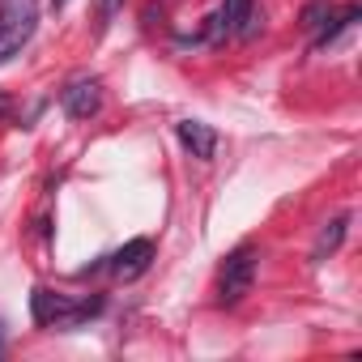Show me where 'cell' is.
<instances>
[{
	"label": "cell",
	"mask_w": 362,
	"mask_h": 362,
	"mask_svg": "<svg viewBox=\"0 0 362 362\" xmlns=\"http://www.w3.org/2000/svg\"><path fill=\"white\" fill-rule=\"evenodd\" d=\"M328 13H332L328 0H311V5L303 9V26H307V30H320V26L328 22Z\"/></svg>",
	"instance_id": "9c48e42d"
},
{
	"label": "cell",
	"mask_w": 362,
	"mask_h": 362,
	"mask_svg": "<svg viewBox=\"0 0 362 362\" xmlns=\"http://www.w3.org/2000/svg\"><path fill=\"white\" fill-rule=\"evenodd\" d=\"M149 260H153V243H149V239H132V243H124V247L111 256V273H115L119 281H132V277H141V273L149 269Z\"/></svg>",
	"instance_id": "277c9868"
},
{
	"label": "cell",
	"mask_w": 362,
	"mask_h": 362,
	"mask_svg": "<svg viewBox=\"0 0 362 362\" xmlns=\"http://www.w3.org/2000/svg\"><path fill=\"white\" fill-rule=\"evenodd\" d=\"M179 141H184V149L192 158H214L218 153V132L209 124H201V119H184V124H179Z\"/></svg>",
	"instance_id": "5b68a950"
},
{
	"label": "cell",
	"mask_w": 362,
	"mask_h": 362,
	"mask_svg": "<svg viewBox=\"0 0 362 362\" xmlns=\"http://www.w3.org/2000/svg\"><path fill=\"white\" fill-rule=\"evenodd\" d=\"M345 230H349V214H341V218H332L324 230H320V239H315V252H311V260H328L337 247H341V239H345Z\"/></svg>",
	"instance_id": "52a82bcc"
},
{
	"label": "cell",
	"mask_w": 362,
	"mask_h": 362,
	"mask_svg": "<svg viewBox=\"0 0 362 362\" xmlns=\"http://www.w3.org/2000/svg\"><path fill=\"white\" fill-rule=\"evenodd\" d=\"M52 5H56V9H64V0H52Z\"/></svg>",
	"instance_id": "8fae6325"
},
{
	"label": "cell",
	"mask_w": 362,
	"mask_h": 362,
	"mask_svg": "<svg viewBox=\"0 0 362 362\" xmlns=\"http://www.w3.org/2000/svg\"><path fill=\"white\" fill-rule=\"evenodd\" d=\"M256 247H235L230 256H226V264H222V281H218V298H222V307H235L247 290H252V281H256Z\"/></svg>",
	"instance_id": "7a4b0ae2"
},
{
	"label": "cell",
	"mask_w": 362,
	"mask_h": 362,
	"mask_svg": "<svg viewBox=\"0 0 362 362\" xmlns=\"http://www.w3.org/2000/svg\"><path fill=\"white\" fill-rule=\"evenodd\" d=\"M247 13H252V0H222V9H218V18H222L226 35H230V30L239 35V26L247 22Z\"/></svg>",
	"instance_id": "ba28073f"
},
{
	"label": "cell",
	"mask_w": 362,
	"mask_h": 362,
	"mask_svg": "<svg viewBox=\"0 0 362 362\" xmlns=\"http://www.w3.org/2000/svg\"><path fill=\"white\" fill-rule=\"evenodd\" d=\"M39 26V0H0V64L13 60Z\"/></svg>",
	"instance_id": "6da1fadb"
},
{
	"label": "cell",
	"mask_w": 362,
	"mask_h": 362,
	"mask_svg": "<svg viewBox=\"0 0 362 362\" xmlns=\"http://www.w3.org/2000/svg\"><path fill=\"white\" fill-rule=\"evenodd\" d=\"M358 18H362V9H358V5H349V9H341V13H328V22L315 30V43H311V47H315V52H324V47H328V43H337V39H341Z\"/></svg>",
	"instance_id": "8992f818"
},
{
	"label": "cell",
	"mask_w": 362,
	"mask_h": 362,
	"mask_svg": "<svg viewBox=\"0 0 362 362\" xmlns=\"http://www.w3.org/2000/svg\"><path fill=\"white\" fill-rule=\"evenodd\" d=\"M60 107H64V115H73V119L98 115V107H103V86H98V77H77V81H69V86L60 90Z\"/></svg>",
	"instance_id": "3957f363"
},
{
	"label": "cell",
	"mask_w": 362,
	"mask_h": 362,
	"mask_svg": "<svg viewBox=\"0 0 362 362\" xmlns=\"http://www.w3.org/2000/svg\"><path fill=\"white\" fill-rule=\"evenodd\" d=\"M9 111H13V103H9V94H0V119H5Z\"/></svg>",
	"instance_id": "30bf717a"
},
{
	"label": "cell",
	"mask_w": 362,
	"mask_h": 362,
	"mask_svg": "<svg viewBox=\"0 0 362 362\" xmlns=\"http://www.w3.org/2000/svg\"><path fill=\"white\" fill-rule=\"evenodd\" d=\"M0 354H5V337H0Z\"/></svg>",
	"instance_id": "7c38bea8"
}]
</instances>
